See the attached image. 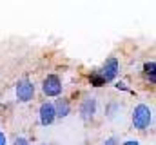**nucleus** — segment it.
Segmentation results:
<instances>
[{"mask_svg": "<svg viewBox=\"0 0 156 145\" xmlns=\"http://www.w3.org/2000/svg\"><path fill=\"white\" fill-rule=\"evenodd\" d=\"M15 102L16 104H31L35 98H37V91H38V85L35 83V80H31L29 76H22L15 82Z\"/></svg>", "mask_w": 156, "mask_h": 145, "instance_id": "nucleus-3", "label": "nucleus"}, {"mask_svg": "<svg viewBox=\"0 0 156 145\" xmlns=\"http://www.w3.org/2000/svg\"><path fill=\"white\" fill-rule=\"evenodd\" d=\"M37 145H51V143H45V142H42V143H37Z\"/></svg>", "mask_w": 156, "mask_h": 145, "instance_id": "nucleus-15", "label": "nucleus"}, {"mask_svg": "<svg viewBox=\"0 0 156 145\" xmlns=\"http://www.w3.org/2000/svg\"><path fill=\"white\" fill-rule=\"evenodd\" d=\"M113 87H115L116 91H120V93H129V94L136 96V91H134V89H131V87H129V83H127L125 80H116V82L113 83Z\"/></svg>", "mask_w": 156, "mask_h": 145, "instance_id": "nucleus-10", "label": "nucleus"}, {"mask_svg": "<svg viewBox=\"0 0 156 145\" xmlns=\"http://www.w3.org/2000/svg\"><path fill=\"white\" fill-rule=\"evenodd\" d=\"M142 78L149 85H154L156 83V62L153 58H149V60H145L142 64Z\"/></svg>", "mask_w": 156, "mask_h": 145, "instance_id": "nucleus-9", "label": "nucleus"}, {"mask_svg": "<svg viewBox=\"0 0 156 145\" xmlns=\"http://www.w3.org/2000/svg\"><path fill=\"white\" fill-rule=\"evenodd\" d=\"M120 145H142V142L138 138H127V140L120 142Z\"/></svg>", "mask_w": 156, "mask_h": 145, "instance_id": "nucleus-13", "label": "nucleus"}, {"mask_svg": "<svg viewBox=\"0 0 156 145\" xmlns=\"http://www.w3.org/2000/svg\"><path fill=\"white\" fill-rule=\"evenodd\" d=\"M98 111H100L98 96H94L91 93H83L80 102H78V116H80V120L83 123H91V122H94Z\"/></svg>", "mask_w": 156, "mask_h": 145, "instance_id": "nucleus-5", "label": "nucleus"}, {"mask_svg": "<svg viewBox=\"0 0 156 145\" xmlns=\"http://www.w3.org/2000/svg\"><path fill=\"white\" fill-rule=\"evenodd\" d=\"M0 145H9V140H7V134L0 129Z\"/></svg>", "mask_w": 156, "mask_h": 145, "instance_id": "nucleus-14", "label": "nucleus"}, {"mask_svg": "<svg viewBox=\"0 0 156 145\" xmlns=\"http://www.w3.org/2000/svg\"><path fill=\"white\" fill-rule=\"evenodd\" d=\"M40 93L45 100H55L58 96H64L66 91V82L58 72H47L40 80Z\"/></svg>", "mask_w": 156, "mask_h": 145, "instance_id": "nucleus-2", "label": "nucleus"}, {"mask_svg": "<svg viewBox=\"0 0 156 145\" xmlns=\"http://www.w3.org/2000/svg\"><path fill=\"white\" fill-rule=\"evenodd\" d=\"M56 122L55 109H53V100H42L38 105V123L42 127H51Z\"/></svg>", "mask_w": 156, "mask_h": 145, "instance_id": "nucleus-6", "label": "nucleus"}, {"mask_svg": "<svg viewBox=\"0 0 156 145\" xmlns=\"http://www.w3.org/2000/svg\"><path fill=\"white\" fill-rule=\"evenodd\" d=\"M13 145H33V143H31V140H29L27 136L18 134V136H15V138H13Z\"/></svg>", "mask_w": 156, "mask_h": 145, "instance_id": "nucleus-11", "label": "nucleus"}, {"mask_svg": "<svg viewBox=\"0 0 156 145\" xmlns=\"http://www.w3.org/2000/svg\"><path fill=\"white\" fill-rule=\"evenodd\" d=\"M102 145H120V138H118L116 134H111V136H107L102 142Z\"/></svg>", "mask_w": 156, "mask_h": 145, "instance_id": "nucleus-12", "label": "nucleus"}, {"mask_svg": "<svg viewBox=\"0 0 156 145\" xmlns=\"http://www.w3.org/2000/svg\"><path fill=\"white\" fill-rule=\"evenodd\" d=\"M96 74L100 76V80L104 82V85H109V83H115L122 72V64H120V58L118 56H107L98 67H94Z\"/></svg>", "mask_w": 156, "mask_h": 145, "instance_id": "nucleus-4", "label": "nucleus"}, {"mask_svg": "<svg viewBox=\"0 0 156 145\" xmlns=\"http://www.w3.org/2000/svg\"><path fill=\"white\" fill-rule=\"evenodd\" d=\"M53 109H55V116L56 120H66L71 112H73V102L69 96H58L53 100Z\"/></svg>", "mask_w": 156, "mask_h": 145, "instance_id": "nucleus-7", "label": "nucleus"}, {"mask_svg": "<svg viewBox=\"0 0 156 145\" xmlns=\"http://www.w3.org/2000/svg\"><path fill=\"white\" fill-rule=\"evenodd\" d=\"M131 125L136 133H149L154 125V109L147 102H138L131 109Z\"/></svg>", "mask_w": 156, "mask_h": 145, "instance_id": "nucleus-1", "label": "nucleus"}, {"mask_svg": "<svg viewBox=\"0 0 156 145\" xmlns=\"http://www.w3.org/2000/svg\"><path fill=\"white\" fill-rule=\"evenodd\" d=\"M122 111H123V104L120 100H109L105 105H104V118L105 120H116L122 116Z\"/></svg>", "mask_w": 156, "mask_h": 145, "instance_id": "nucleus-8", "label": "nucleus"}]
</instances>
